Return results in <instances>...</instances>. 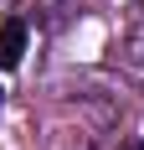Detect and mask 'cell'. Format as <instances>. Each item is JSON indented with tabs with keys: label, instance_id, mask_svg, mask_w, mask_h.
Instances as JSON below:
<instances>
[{
	"label": "cell",
	"instance_id": "6da1fadb",
	"mask_svg": "<svg viewBox=\"0 0 144 150\" xmlns=\"http://www.w3.org/2000/svg\"><path fill=\"white\" fill-rule=\"evenodd\" d=\"M21 52H26V21H5L0 26V67L5 73L21 67Z\"/></svg>",
	"mask_w": 144,
	"mask_h": 150
},
{
	"label": "cell",
	"instance_id": "7a4b0ae2",
	"mask_svg": "<svg viewBox=\"0 0 144 150\" xmlns=\"http://www.w3.org/2000/svg\"><path fill=\"white\" fill-rule=\"evenodd\" d=\"M118 150H144V140H139V135H129V140H124Z\"/></svg>",
	"mask_w": 144,
	"mask_h": 150
}]
</instances>
